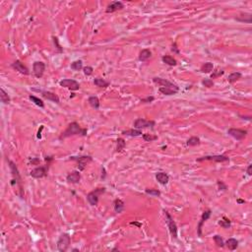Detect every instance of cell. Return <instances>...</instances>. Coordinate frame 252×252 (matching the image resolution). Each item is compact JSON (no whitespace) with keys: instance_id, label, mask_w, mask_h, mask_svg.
Instances as JSON below:
<instances>
[{"instance_id":"13","label":"cell","mask_w":252,"mask_h":252,"mask_svg":"<svg viewBox=\"0 0 252 252\" xmlns=\"http://www.w3.org/2000/svg\"><path fill=\"white\" fill-rule=\"evenodd\" d=\"M45 70V64L41 61H36L33 65V72L36 78H41Z\"/></svg>"},{"instance_id":"1","label":"cell","mask_w":252,"mask_h":252,"mask_svg":"<svg viewBox=\"0 0 252 252\" xmlns=\"http://www.w3.org/2000/svg\"><path fill=\"white\" fill-rule=\"evenodd\" d=\"M82 135V136H86L87 135V129H82L80 125L78 124L77 122H72L70 124L68 125L67 129L62 132V134L60 135L59 139L62 140V139H65V138H68L70 136H74V135Z\"/></svg>"},{"instance_id":"18","label":"cell","mask_w":252,"mask_h":252,"mask_svg":"<svg viewBox=\"0 0 252 252\" xmlns=\"http://www.w3.org/2000/svg\"><path fill=\"white\" fill-rule=\"evenodd\" d=\"M66 179L68 182H70V183H78L81 179V174H80V171L78 170H73L71 171L70 173H68V175L66 176Z\"/></svg>"},{"instance_id":"33","label":"cell","mask_w":252,"mask_h":252,"mask_svg":"<svg viewBox=\"0 0 252 252\" xmlns=\"http://www.w3.org/2000/svg\"><path fill=\"white\" fill-rule=\"evenodd\" d=\"M199 144H200V139L198 137H191L186 142L187 146H197V145Z\"/></svg>"},{"instance_id":"28","label":"cell","mask_w":252,"mask_h":252,"mask_svg":"<svg viewBox=\"0 0 252 252\" xmlns=\"http://www.w3.org/2000/svg\"><path fill=\"white\" fill-rule=\"evenodd\" d=\"M213 69H214V65H213V63L211 62H206L204 63L203 65L201 66L200 68V71L202 73H210L213 71Z\"/></svg>"},{"instance_id":"30","label":"cell","mask_w":252,"mask_h":252,"mask_svg":"<svg viewBox=\"0 0 252 252\" xmlns=\"http://www.w3.org/2000/svg\"><path fill=\"white\" fill-rule=\"evenodd\" d=\"M0 99H1V101L5 105H8L10 103V100H11L8 94L5 92L3 89H0Z\"/></svg>"},{"instance_id":"44","label":"cell","mask_w":252,"mask_h":252,"mask_svg":"<svg viewBox=\"0 0 252 252\" xmlns=\"http://www.w3.org/2000/svg\"><path fill=\"white\" fill-rule=\"evenodd\" d=\"M53 39V41H54V44L56 45V46H57V49H58V52H62L63 50H62V48H61V46L59 45V44H58V39L57 37H55V36H53L52 37Z\"/></svg>"},{"instance_id":"7","label":"cell","mask_w":252,"mask_h":252,"mask_svg":"<svg viewBox=\"0 0 252 252\" xmlns=\"http://www.w3.org/2000/svg\"><path fill=\"white\" fill-rule=\"evenodd\" d=\"M59 85L61 86V87L67 88L71 91H77L80 89L79 83L76 81V80H73V79H64L59 82Z\"/></svg>"},{"instance_id":"25","label":"cell","mask_w":252,"mask_h":252,"mask_svg":"<svg viewBox=\"0 0 252 252\" xmlns=\"http://www.w3.org/2000/svg\"><path fill=\"white\" fill-rule=\"evenodd\" d=\"M162 60L164 63L165 64H168V65L169 66H175L176 64H177V61H176L174 58L173 56H170V55H164L162 57Z\"/></svg>"},{"instance_id":"21","label":"cell","mask_w":252,"mask_h":252,"mask_svg":"<svg viewBox=\"0 0 252 252\" xmlns=\"http://www.w3.org/2000/svg\"><path fill=\"white\" fill-rule=\"evenodd\" d=\"M151 56H152L151 50H150V49H143L140 52V54H139V60L142 61V62H145V61H147Z\"/></svg>"},{"instance_id":"32","label":"cell","mask_w":252,"mask_h":252,"mask_svg":"<svg viewBox=\"0 0 252 252\" xmlns=\"http://www.w3.org/2000/svg\"><path fill=\"white\" fill-rule=\"evenodd\" d=\"M71 69L75 71H80L81 69H83V62L82 60H76L71 64Z\"/></svg>"},{"instance_id":"43","label":"cell","mask_w":252,"mask_h":252,"mask_svg":"<svg viewBox=\"0 0 252 252\" xmlns=\"http://www.w3.org/2000/svg\"><path fill=\"white\" fill-rule=\"evenodd\" d=\"M154 100H155L154 96H147L146 99H142L141 100V103H143V104H149V103H152Z\"/></svg>"},{"instance_id":"49","label":"cell","mask_w":252,"mask_h":252,"mask_svg":"<svg viewBox=\"0 0 252 252\" xmlns=\"http://www.w3.org/2000/svg\"><path fill=\"white\" fill-rule=\"evenodd\" d=\"M237 203H238V204H243V203H245V201L241 200V199H237Z\"/></svg>"},{"instance_id":"17","label":"cell","mask_w":252,"mask_h":252,"mask_svg":"<svg viewBox=\"0 0 252 252\" xmlns=\"http://www.w3.org/2000/svg\"><path fill=\"white\" fill-rule=\"evenodd\" d=\"M123 8H124V4H123L121 1H113L108 6L105 12L106 13H113V12L118 11V10H121Z\"/></svg>"},{"instance_id":"29","label":"cell","mask_w":252,"mask_h":252,"mask_svg":"<svg viewBox=\"0 0 252 252\" xmlns=\"http://www.w3.org/2000/svg\"><path fill=\"white\" fill-rule=\"evenodd\" d=\"M123 135L126 136H132V137H138L142 135V132L139 129H130V130H126L122 132Z\"/></svg>"},{"instance_id":"38","label":"cell","mask_w":252,"mask_h":252,"mask_svg":"<svg viewBox=\"0 0 252 252\" xmlns=\"http://www.w3.org/2000/svg\"><path fill=\"white\" fill-rule=\"evenodd\" d=\"M145 192H146L147 194L155 196V197H159L160 195V191L158 190V189H146V190H145Z\"/></svg>"},{"instance_id":"22","label":"cell","mask_w":252,"mask_h":252,"mask_svg":"<svg viewBox=\"0 0 252 252\" xmlns=\"http://www.w3.org/2000/svg\"><path fill=\"white\" fill-rule=\"evenodd\" d=\"M94 84L99 88H106L109 86V82L105 81V80L103 78H96L94 80Z\"/></svg>"},{"instance_id":"23","label":"cell","mask_w":252,"mask_h":252,"mask_svg":"<svg viewBox=\"0 0 252 252\" xmlns=\"http://www.w3.org/2000/svg\"><path fill=\"white\" fill-rule=\"evenodd\" d=\"M88 103L95 109H98L100 108V100L96 98V96H90V98L88 99Z\"/></svg>"},{"instance_id":"5","label":"cell","mask_w":252,"mask_h":252,"mask_svg":"<svg viewBox=\"0 0 252 252\" xmlns=\"http://www.w3.org/2000/svg\"><path fill=\"white\" fill-rule=\"evenodd\" d=\"M164 215H165V222L168 224V227L169 229V232L173 235V238H176L177 237V226H176L175 222L173 221V217L169 215V213L164 211Z\"/></svg>"},{"instance_id":"47","label":"cell","mask_w":252,"mask_h":252,"mask_svg":"<svg viewBox=\"0 0 252 252\" xmlns=\"http://www.w3.org/2000/svg\"><path fill=\"white\" fill-rule=\"evenodd\" d=\"M251 168H252V165L249 164L248 167H247V169H246V173H247L248 175H251V174H252V173H251Z\"/></svg>"},{"instance_id":"19","label":"cell","mask_w":252,"mask_h":252,"mask_svg":"<svg viewBox=\"0 0 252 252\" xmlns=\"http://www.w3.org/2000/svg\"><path fill=\"white\" fill-rule=\"evenodd\" d=\"M156 178L159 181V183L163 184V185L168 184L169 181V176L168 173H158L156 174Z\"/></svg>"},{"instance_id":"4","label":"cell","mask_w":252,"mask_h":252,"mask_svg":"<svg viewBox=\"0 0 252 252\" xmlns=\"http://www.w3.org/2000/svg\"><path fill=\"white\" fill-rule=\"evenodd\" d=\"M159 91H160V94H163L164 96H173V95H175V94L178 93L179 88L176 85H174V84H173L170 82L168 85L163 86V87H160Z\"/></svg>"},{"instance_id":"12","label":"cell","mask_w":252,"mask_h":252,"mask_svg":"<svg viewBox=\"0 0 252 252\" xmlns=\"http://www.w3.org/2000/svg\"><path fill=\"white\" fill-rule=\"evenodd\" d=\"M156 125V122L155 121H148L144 118H138L134 122V127L136 129H143V128H147V127H154Z\"/></svg>"},{"instance_id":"14","label":"cell","mask_w":252,"mask_h":252,"mask_svg":"<svg viewBox=\"0 0 252 252\" xmlns=\"http://www.w3.org/2000/svg\"><path fill=\"white\" fill-rule=\"evenodd\" d=\"M212 215V212L211 210H206L204 211V213L202 214V217H201V220L199 224H198V228H197V232H198V235L201 237H202V227H203V224H204L207 220H209V218L211 217Z\"/></svg>"},{"instance_id":"35","label":"cell","mask_w":252,"mask_h":252,"mask_svg":"<svg viewBox=\"0 0 252 252\" xmlns=\"http://www.w3.org/2000/svg\"><path fill=\"white\" fill-rule=\"evenodd\" d=\"M219 224H220V226H221L222 228H224V229H229V228L230 227V221H229V220L228 218L224 217L222 221H220V222H219Z\"/></svg>"},{"instance_id":"31","label":"cell","mask_w":252,"mask_h":252,"mask_svg":"<svg viewBox=\"0 0 252 252\" xmlns=\"http://www.w3.org/2000/svg\"><path fill=\"white\" fill-rule=\"evenodd\" d=\"M29 99L33 101V103L35 104V105H36L37 106H40V108H45V104H44V101H42L41 99H39V98H36V96H32V95H30L29 96Z\"/></svg>"},{"instance_id":"15","label":"cell","mask_w":252,"mask_h":252,"mask_svg":"<svg viewBox=\"0 0 252 252\" xmlns=\"http://www.w3.org/2000/svg\"><path fill=\"white\" fill-rule=\"evenodd\" d=\"M39 92H41L42 98H45L48 100H51L53 103H56V104H59L60 103V100L58 98V96L55 95L54 93H51V92H46V91H41V90H37Z\"/></svg>"},{"instance_id":"42","label":"cell","mask_w":252,"mask_h":252,"mask_svg":"<svg viewBox=\"0 0 252 252\" xmlns=\"http://www.w3.org/2000/svg\"><path fill=\"white\" fill-rule=\"evenodd\" d=\"M218 186H219V189L220 190H223V191H226L227 190V185L224 184L223 181H221V180H218Z\"/></svg>"},{"instance_id":"2","label":"cell","mask_w":252,"mask_h":252,"mask_svg":"<svg viewBox=\"0 0 252 252\" xmlns=\"http://www.w3.org/2000/svg\"><path fill=\"white\" fill-rule=\"evenodd\" d=\"M105 192V187H100V188H96L93 191H91L87 195V199H88V202L90 203V205H92V206L98 205L100 195L104 194Z\"/></svg>"},{"instance_id":"11","label":"cell","mask_w":252,"mask_h":252,"mask_svg":"<svg viewBox=\"0 0 252 252\" xmlns=\"http://www.w3.org/2000/svg\"><path fill=\"white\" fill-rule=\"evenodd\" d=\"M48 170V164L45 165V167H39L36 168L33 170H31V176H33L34 178H42L46 176Z\"/></svg>"},{"instance_id":"16","label":"cell","mask_w":252,"mask_h":252,"mask_svg":"<svg viewBox=\"0 0 252 252\" xmlns=\"http://www.w3.org/2000/svg\"><path fill=\"white\" fill-rule=\"evenodd\" d=\"M12 67L15 69L16 71H19L21 74H24V75H29L30 74V71L27 66L24 65V63H22L20 60H16L13 64H12Z\"/></svg>"},{"instance_id":"3","label":"cell","mask_w":252,"mask_h":252,"mask_svg":"<svg viewBox=\"0 0 252 252\" xmlns=\"http://www.w3.org/2000/svg\"><path fill=\"white\" fill-rule=\"evenodd\" d=\"M71 242V237L68 233H63L57 240V249L60 252H65Z\"/></svg>"},{"instance_id":"9","label":"cell","mask_w":252,"mask_h":252,"mask_svg":"<svg viewBox=\"0 0 252 252\" xmlns=\"http://www.w3.org/2000/svg\"><path fill=\"white\" fill-rule=\"evenodd\" d=\"M70 160H76L78 163V167L80 170H84L86 165H87L89 163H91L93 160L92 157L90 156H84V157H71Z\"/></svg>"},{"instance_id":"48","label":"cell","mask_w":252,"mask_h":252,"mask_svg":"<svg viewBox=\"0 0 252 252\" xmlns=\"http://www.w3.org/2000/svg\"><path fill=\"white\" fill-rule=\"evenodd\" d=\"M131 224H136V226H137L138 228H140V227H141V224L136 223V222H133V223H131Z\"/></svg>"},{"instance_id":"6","label":"cell","mask_w":252,"mask_h":252,"mask_svg":"<svg viewBox=\"0 0 252 252\" xmlns=\"http://www.w3.org/2000/svg\"><path fill=\"white\" fill-rule=\"evenodd\" d=\"M203 160H214L217 163H224L229 162V158L224 155H216V156H205L197 159V162H203Z\"/></svg>"},{"instance_id":"37","label":"cell","mask_w":252,"mask_h":252,"mask_svg":"<svg viewBox=\"0 0 252 252\" xmlns=\"http://www.w3.org/2000/svg\"><path fill=\"white\" fill-rule=\"evenodd\" d=\"M214 241H215V243H216V245L218 246V247H224V239L218 234L214 237Z\"/></svg>"},{"instance_id":"8","label":"cell","mask_w":252,"mask_h":252,"mask_svg":"<svg viewBox=\"0 0 252 252\" xmlns=\"http://www.w3.org/2000/svg\"><path fill=\"white\" fill-rule=\"evenodd\" d=\"M9 167H10V169H11V173H12V175H13V179H12V182H11V185H14L15 183H18L20 186H21V176H20V173H19V170L16 167V164L12 162V160H9Z\"/></svg>"},{"instance_id":"40","label":"cell","mask_w":252,"mask_h":252,"mask_svg":"<svg viewBox=\"0 0 252 252\" xmlns=\"http://www.w3.org/2000/svg\"><path fill=\"white\" fill-rule=\"evenodd\" d=\"M202 85L204 86V87H206V88H211V87H213V86H214V82H213L212 79L206 78V79H204L202 81Z\"/></svg>"},{"instance_id":"39","label":"cell","mask_w":252,"mask_h":252,"mask_svg":"<svg viewBox=\"0 0 252 252\" xmlns=\"http://www.w3.org/2000/svg\"><path fill=\"white\" fill-rule=\"evenodd\" d=\"M224 71L223 69H218L216 71H213V73L211 74V79H216L218 77H221L222 75H224Z\"/></svg>"},{"instance_id":"34","label":"cell","mask_w":252,"mask_h":252,"mask_svg":"<svg viewBox=\"0 0 252 252\" xmlns=\"http://www.w3.org/2000/svg\"><path fill=\"white\" fill-rule=\"evenodd\" d=\"M125 145H126V142H125L124 139L118 138V139H117V147H116V151H117V152H121L122 150L124 149Z\"/></svg>"},{"instance_id":"36","label":"cell","mask_w":252,"mask_h":252,"mask_svg":"<svg viewBox=\"0 0 252 252\" xmlns=\"http://www.w3.org/2000/svg\"><path fill=\"white\" fill-rule=\"evenodd\" d=\"M142 137H143V139L146 142H152V141H155V140H157V139H158V136H155V135H152V134H148V133L143 134Z\"/></svg>"},{"instance_id":"27","label":"cell","mask_w":252,"mask_h":252,"mask_svg":"<svg viewBox=\"0 0 252 252\" xmlns=\"http://www.w3.org/2000/svg\"><path fill=\"white\" fill-rule=\"evenodd\" d=\"M242 77V75H241V73L239 72H233L232 74L229 75V76L228 77V81L230 83V84H233L234 82H237L238 81V80Z\"/></svg>"},{"instance_id":"20","label":"cell","mask_w":252,"mask_h":252,"mask_svg":"<svg viewBox=\"0 0 252 252\" xmlns=\"http://www.w3.org/2000/svg\"><path fill=\"white\" fill-rule=\"evenodd\" d=\"M124 202H123L122 200L120 199H115L114 202H113V208H114V211L115 213L117 214H120L123 212V210H124Z\"/></svg>"},{"instance_id":"10","label":"cell","mask_w":252,"mask_h":252,"mask_svg":"<svg viewBox=\"0 0 252 252\" xmlns=\"http://www.w3.org/2000/svg\"><path fill=\"white\" fill-rule=\"evenodd\" d=\"M228 134L229 136H232L233 138L240 141L245 138L246 134H247V131L243 130V129H237V128H230V129L228 130Z\"/></svg>"},{"instance_id":"24","label":"cell","mask_w":252,"mask_h":252,"mask_svg":"<svg viewBox=\"0 0 252 252\" xmlns=\"http://www.w3.org/2000/svg\"><path fill=\"white\" fill-rule=\"evenodd\" d=\"M237 21L239 22H244V23H251L252 22V16L251 14H240L235 18Z\"/></svg>"},{"instance_id":"41","label":"cell","mask_w":252,"mask_h":252,"mask_svg":"<svg viewBox=\"0 0 252 252\" xmlns=\"http://www.w3.org/2000/svg\"><path fill=\"white\" fill-rule=\"evenodd\" d=\"M83 70H84V74H85V75H87V76H90V75H92V74H93L94 69H93V67H91V66H87V67H84V68H83Z\"/></svg>"},{"instance_id":"45","label":"cell","mask_w":252,"mask_h":252,"mask_svg":"<svg viewBox=\"0 0 252 252\" xmlns=\"http://www.w3.org/2000/svg\"><path fill=\"white\" fill-rule=\"evenodd\" d=\"M171 51H173L174 53H176V54H179V50H178V47L177 45H176V44L174 42V44L173 45V47H171Z\"/></svg>"},{"instance_id":"26","label":"cell","mask_w":252,"mask_h":252,"mask_svg":"<svg viewBox=\"0 0 252 252\" xmlns=\"http://www.w3.org/2000/svg\"><path fill=\"white\" fill-rule=\"evenodd\" d=\"M226 244L228 246V248L229 250H234L237 248L238 246V241L235 239V238H229L227 241H226Z\"/></svg>"},{"instance_id":"46","label":"cell","mask_w":252,"mask_h":252,"mask_svg":"<svg viewBox=\"0 0 252 252\" xmlns=\"http://www.w3.org/2000/svg\"><path fill=\"white\" fill-rule=\"evenodd\" d=\"M40 163H41V160H40V159H37V158H33L31 160V164H32L36 165V164H40Z\"/></svg>"}]
</instances>
